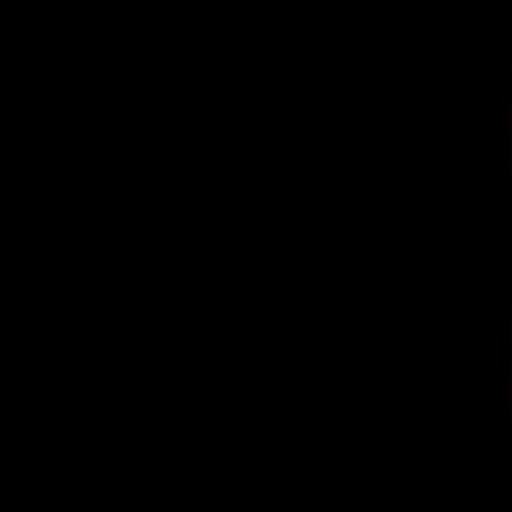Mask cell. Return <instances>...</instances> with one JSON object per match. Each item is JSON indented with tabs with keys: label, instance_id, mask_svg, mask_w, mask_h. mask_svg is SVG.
<instances>
[]
</instances>
